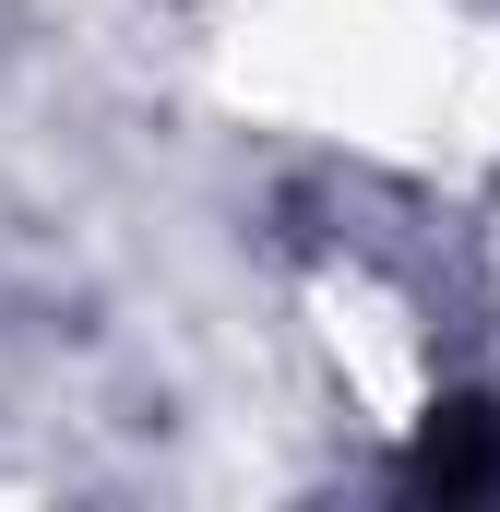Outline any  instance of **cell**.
I'll list each match as a JSON object with an SVG mask.
<instances>
[{"mask_svg": "<svg viewBox=\"0 0 500 512\" xmlns=\"http://www.w3.org/2000/svg\"><path fill=\"white\" fill-rule=\"evenodd\" d=\"M417 477H429V489H500V417H489V405H453V417H429V441H417Z\"/></svg>", "mask_w": 500, "mask_h": 512, "instance_id": "cell-1", "label": "cell"}]
</instances>
